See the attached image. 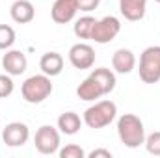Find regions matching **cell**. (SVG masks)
<instances>
[{"instance_id":"obj_1","label":"cell","mask_w":160,"mask_h":158,"mask_svg":"<svg viewBox=\"0 0 160 158\" xmlns=\"http://www.w3.org/2000/svg\"><path fill=\"white\" fill-rule=\"evenodd\" d=\"M118 136L121 143L128 149H138L145 141L143 121L134 114H123L118 119Z\"/></svg>"},{"instance_id":"obj_2","label":"cell","mask_w":160,"mask_h":158,"mask_svg":"<svg viewBox=\"0 0 160 158\" xmlns=\"http://www.w3.org/2000/svg\"><path fill=\"white\" fill-rule=\"evenodd\" d=\"M52 82L50 77L47 75H34L22 82L21 86V95L28 104H41L43 101H47L52 93Z\"/></svg>"},{"instance_id":"obj_3","label":"cell","mask_w":160,"mask_h":158,"mask_svg":"<svg viewBox=\"0 0 160 158\" xmlns=\"http://www.w3.org/2000/svg\"><path fill=\"white\" fill-rule=\"evenodd\" d=\"M118 116V106L112 101H99L95 104H91L86 112L82 121L89 126V128H104L108 126Z\"/></svg>"},{"instance_id":"obj_4","label":"cell","mask_w":160,"mask_h":158,"mask_svg":"<svg viewBox=\"0 0 160 158\" xmlns=\"http://www.w3.org/2000/svg\"><path fill=\"white\" fill-rule=\"evenodd\" d=\"M138 73L143 84H157L160 80V45L147 47L142 52Z\"/></svg>"},{"instance_id":"obj_5","label":"cell","mask_w":160,"mask_h":158,"mask_svg":"<svg viewBox=\"0 0 160 158\" xmlns=\"http://www.w3.org/2000/svg\"><path fill=\"white\" fill-rule=\"evenodd\" d=\"M34 145L41 155H54L60 151V130L52 125H41L34 136Z\"/></svg>"},{"instance_id":"obj_6","label":"cell","mask_w":160,"mask_h":158,"mask_svg":"<svg viewBox=\"0 0 160 158\" xmlns=\"http://www.w3.org/2000/svg\"><path fill=\"white\" fill-rule=\"evenodd\" d=\"M121 32V22L118 17L114 15H106L102 19H99L93 26V34L91 39L99 45H106L110 41H114L118 37V34Z\"/></svg>"},{"instance_id":"obj_7","label":"cell","mask_w":160,"mask_h":158,"mask_svg":"<svg viewBox=\"0 0 160 158\" xmlns=\"http://www.w3.org/2000/svg\"><path fill=\"white\" fill-rule=\"evenodd\" d=\"M30 138V128L26 123L13 121L8 123L6 128H2V141L8 147H22Z\"/></svg>"},{"instance_id":"obj_8","label":"cell","mask_w":160,"mask_h":158,"mask_svg":"<svg viewBox=\"0 0 160 158\" xmlns=\"http://www.w3.org/2000/svg\"><path fill=\"white\" fill-rule=\"evenodd\" d=\"M69 62L75 69H91L95 63V50L88 43H77L69 48Z\"/></svg>"},{"instance_id":"obj_9","label":"cell","mask_w":160,"mask_h":158,"mask_svg":"<svg viewBox=\"0 0 160 158\" xmlns=\"http://www.w3.org/2000/svg\"><path fill=\"white\" fill-rule=\"evenodd\" d=\"M78 11V0H54L50 17L58 24H67L77 17Z\"/></svg>"},{"instance_id":"obj_10","label":"cell","mask_w":160,"mask_h":158,"mask_svg":"<svg viewBox=\"0 0 160 158\" xmlns=\"http://www.w3.org/2000/svg\"><path fill=\"white\" fill-rule=\"evenodd\" d=\"M2 67H4V71H6L8 75H11V77H21V75L26 71V67H28V60H26L24 52L9 48V50H6V54L2 56Z\"/></svg>"},{"instance_id":"obj_11","label":"cell","mask_w":160,"mask_h":158,"mask_svg":"<svg viewBox=\"0 0 160 158\" xmlns=\"http://www.w3.org/2000/svg\"><path fill=\"white\" fill-rule=\"evenodd\" d=\"M9 15L17 24H28L36 19V7L30 0H15L9 7Z\"/></svg>"},{"instance_id":"obj_12","label":"cell","mask_w":160,"mask_h":158,"mask_svg":"<svg viewBox=\"0 0 160 158\" xmlns=\"http://www.w3.org/2000/svg\"><path fill=\"white\" fill-rule=\"evenodd\" d=\"M119 11L127 21L138 22L145 17L147 0H119Z\"/></svg>"},{"instance_id":"obj_13","label":"cell","mask_w":160,"mask_h":158,"mask_svg":"<svg viewBox=\"0 0 160 158\" xmlns=\"http://www.w3.org/2000/svg\"><path fill=\"white\" fill-rule=\"evenodd\" d=\"M112 67L119 75H128L136 69V56L128 48H119L112 56Z\"/></svg>"},{"instance_id":"obj_14","label":"cell","mask_w":160,"mask_h":158,"mask_svg":"<svg viewBox=\"0 0 160 158\" xmlns=\"http://www.w3.org/2000/svg\"><path fill=\"white\" fill-rule=\"evenodd\" d=\"M39 69L47 77H58L63 71V56L60 52H45L39 60Z\"/></svg>"},{"instance_id":"obj_15","label":"cell","mask_w":160,"mask_h":158,"mask_svg":"<svg viewBox=\"0 0 160 158\" xmlns=\"http://www.w3.org/2000/svg\"><path fill=\"white\" fill-rule=\"evenodd\" d=\"M77 95H78L80 101L95 102L97 99H101V97L104 95V91H102V87L91 78V77H88L86 80H82V82L78 84V87H77Z\"/></svg>"},{"instance_id":"obj_16","label":"cell","mask_w":160,"mask_h":158,"mask_svg":"<svg viewBox=\"0 0 160 158\" xmlns=\"http://www.w3.org/2000/svg\"><path fill=\"white\" fill-rule=\"evenodd\" d=\"M89 77L95 80L101 87H102L104 95H108V93H112V91L116 89V84H118V80H116V73H114L112 69H108V67H99V69H93Z\"/></svg>"},{"instance_id":"obj_17","label":"cell","mask_w":160,"mask_h":158,"mask_svg":"<svg viewBox=\"0 0 160 158\" xmlns=\"http://www.w3.org/2000/svg\"><path fill=\"white\" fill-rule=\"evenodd\" d=\"M82 119L78 114L75 112H63L60 117H58V130L65 136H75L82 126Z\"/></svg>"},{"instance_id":"obj_18","label":"cell","mask_w":160,"mask_h":158,"mask_svg":"<svg viewBox=\"0 0 160 158\" xmlns=\"http://www.w3.org/2000/svg\"><path fill=\"white\" fill-rule=\"evenodd\" d=\"M97 19L91 17V15H84L75 21V26H73V32L78 39H91V34H93V26H95Z\"/></svg>"},{"instance_id":"obj_19","label":"cell","mask_w":160,"mask_h":158,"mask_svg":"<svg viewBox=\"0 0 160 158\" xmlns=\"http://www.w3.org/2000/svg\"><path fill=\"white\" fill-rule=\"evenodd\" d=\"M17 39L15 30L9 24H0V50H9Z\"/></svg>"},{"instance_id":"obj_20","label":"cell","mask_w":160,"mask_h":158,"mask_svg":"<svg viewBox=\"0 0 160 158\" xmlns=\"http://www.w3.org/2000/svg\"><path fill=\"white\" fill-rule=\"evenodd\" d=\"M145 149L149 155H155V156H160V130L145 136V141H143Z\"/></svg>"},{"instance_id":"obj_21","label":"cell","mask_w":160,"mask_h":158,"mask_svg":"<svg viewBox=\"0 0 160 158\" xmlns=\"http://www.w3.org/2000/svg\"><path fill=\"white\" fill-rule=\"evenodd\" d=\"M58 153H60V158H86V151L77 143H69Z\"/></svg>"},{"instance_id":"obj_22","label":"cell","mask_w":160,"mask_h":158,"mask_svg":"<svg viewBox=\"0 0 160 158\" xmlns=\"http://www.w3.org/2000/svg\"><path fill=\"white\" fill-rule=\"evenodd\" d=\"M15 91V84H13V78L11 75H0V99H6L9 97L11 93Z\"/></svg>"},{"instance_id":"obj_23","label":"cell","mask_w":160,"mask_h":158,"mask_svg":"<svg viewBox=\"0 0 160 158\" xmlns=\"http://www.w3.org/2000/svg\"><path fill=\"white\" fill-rule=\"evenodd\" d=\"M101 0H78V9L80 11H86V13H91L99 7Z\"/></svg>"},{"instance_id":"obj_24","label":"cell","mask_w":160,"mask_h":158,"mask_svg":"<svg viewBox=\"0 0 160 158\" xmlns=\"http://www.w3.org/2000/svg\"><path fill=\"white\" fill-rule=\"evenodd\" d=\"M88 156L89 158H112V153L108 149H93Z\"/></svg>"},{"instance_id":"obj_25","label":"cell","mask_w":160,"mask_h":158,"mask_svg":"<svg viewBox=\"0 0 160 158\" xmlns=\"http://www.w3.org/2000/svg\"><path fill=\"white\" fill-rule=\"evenodd\" d=\"M155 2H158V4H160V0H155Z\"/></svg>"}]
</instances>
